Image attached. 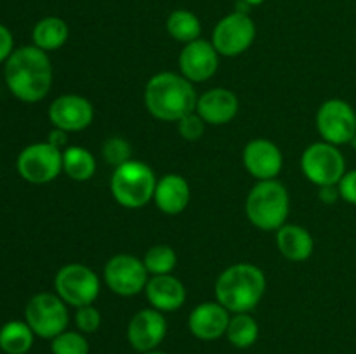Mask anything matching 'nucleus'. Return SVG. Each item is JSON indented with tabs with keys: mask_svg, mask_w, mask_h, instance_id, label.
<instances>
[{
	"mask_svg": "<svg viewBox=\"0 0 356 354\" xmlns=\"http://www.w3.org/2000/svg\"><path fill=\"white\" fill-rule=\"evenodd\" d=\"M242 2H245L247 6H250V7H256V6H261L264 0H242Z\"/></svg>",
	"mask_w": 356,
	"mask_h": 354,
	"instance_id": "c9c22d12",
	"label": "nucleus"
},
{
	"mask_svg": "<svg viewBox=\"0 0 356 354\" xmlns=\"http://www.w3.org/2000/svg\"><path fill=\"white\" fill-rule=\"evenodd\" d=\"M316 128L325 142L350 144L356 137V111L343 99L325 101L316 113Z\"/></svg>",
	"mask_w": 356,
	"mask_h": 354,
	"instance_id": "9d476101",
	"label": "nucleus"
},
{
	"mask_svg": "<svg viewBox=\"0 0 356 354\" xmlns=\"http://www.w3.org/2000/svg\"><path fill=\"white\" fill-rule=\"evenodd\" d=\"M131 156H132V146L127 139L115 135V137H110L104 141L103 158L104 162L113 165L115 169L124 165V163L129 162V160H132Z\"/></svg>",
	"mask_w": 356,
	"mask_h": 354,
	"instance_id": "c85d7f7f",
	"label": "nucleus"
},
{
	"mask_svg": "<svg viewBox=\"0 0 356 354\" xmlns=\"http://www.w3.org/2000/svg\"><path fill=\"white\" fill-rule=\"evenodd\" d=\"M243 167L257 180H270L280 174L284 156L280 148L268 139H254L243 148Z\"/></svg>",
	"mask_w": 356,
	"mask_h": 354,
	"instance_id": "dca6fc26",
	"label": "nucleus"
},
{
	"mask_svg": "<svg viewBox=\"0 0 356 354\" xmlns=\"http://www.w3.org/2000/svg\"><path fill=\"white\" fill-rule=\"evenodd\" d=\"M238 97L235 92L222 87L207 90L202 94L197 101V113L200 115L209 125H225L229 124L238 113Z\"/></svg>",
	"mask_w": 356,
	"mask_h": 354,
	"instance_id": "a211bd4d",
	"label": "nucleus"
},
{
	"mask_svg": "<svg viewBox=\"0 0 356 354\" xmlns=\"http://www.w3.org/2000/svg\"><path fill=\"white\" fill-rule=\"evenodd\" d=\"M47 142H51L52 146H56V148H65L66 142H68V132L61 130V128H54V130L49 134V139Z\"/></svg>",
	"mask_w": 356,
	"mask_h": 354,
	"instance_id": "f704fd0d",
	"label": "nucleus"
},
{
	"mask_svg": "<svg viewBox=\"0 0 356 354\" xmlns=\"http://www.w3.org/2000/svg\"><path fill=\"white\" fill-rule=\"evenodd\" d=\"M145 294L153 309L160 312H172L186 301V288L183 281L172 274H156L146 283Z\"/></svg>",
	"mask_w": 356,
	"mask_h": 354,
	"instance_id": "6ab92c4d",
	"label": "nucleus"
},
{
	"mask_svg": "<svg viewBox=\"0 0 356 354\" xmlns=\"http://www.w3.org/2000/svg\"><path fill=\"white\" fill-rule=\"evenodd\" d=\"M214 292L216 301L229 312H250L266 292V276L254 264H233L219 274Z\"/></svg>",
	"mask_w": 356,
	"mask_h": 354,
	"instance_id": "7ed1b4c3",
	"label": "nucleus"
},
{
	"mask_svg": "<svg viewBox=\"0 0 356 354\" xmlns=\"http://www.w3.org/2000/svg\"><path fill=\"white\" fill-rule=\"evenodd\" d=\"M49 120L54 128L65 132H80L94 120V108L89 99L79 94H65L52 101L49 106Z\"/></svg>",
	"mask_w": 356,
	"mask_h": 354,
	"instance_id": "4468645a",
	"label": "nucleus"
},
{
	"mask_svg": "<svg viewBox=\"0 0 356 354\" xmlns=\"http://www.w3.org/2000/svg\"><path fill=\"white\" fill-rule=\"evenodd\" d=\"M350 144H351V146H353V148H356V137L353 139V141H351V142H350Z\"/></svg>",
	"mask_w": 356,
	"mask_h": 354,
	"instance_id": "4c0bfd02",
	"label": "nucleus"
},
{
	"mask_svg": "<svg viewBox=\"0 0 356 354\" xmlns=\"http://www.w3.org/2000/svg\"><path fill=\"white\" fill-rule=\"evenodd\" d=\"M111 194L125 208H141L155 196L156 177L152 167L139 160H129L111 176Z\"/></svg>",
	"mask_w": 356,
	"mask_h": 354,
	"instance_id": "39448f33",
	"label": "nucleus"
},
{
	"mask_svg": "<svg viewBox=\"0 0 356 354\" xmlns=\"http://www.w3.org/2000/svg\"><path fill=\"white\" fill-rule=\"evenodd\" d=\"M145 354H167V353H162V351H149V353H145Z\"/></svg>",
	"mask_w": 356,
	"mask_h": 354,
	"instance_id": "e433bc0d",
	"label": "nucleus"
},
{
	"mask_svg": "<svg viewBox=\"0 0 356 354\" xmlns=\"http://www.w3.org/2000/svg\"><path fill=\"white\" fill-rule=\"evenodd\" d=\"M226 339L236 349H249L259 339V325L249 312H238L229 318Z\"/></svg>",
	"mask_w": 356,
	"mask_h": 354,
	"instance_id": "393cba45",
	"label": "nucleus"
},
{
	"mask_svg": "<svg viewBox=\"0 0 356 354\" xmlns=\"http://www.w3.org/2000/svg\"><path fill=\"white\" fill-rule=\"evenodd\" d=\"M89 342L82 332L65 330L51 340L52 354H89Z\"/></svg>",
	"mask_w": 356,
	"mask_h": 354,
	"instance_id": "cd10ccee",
	"label": "nucleus"
},
{
	"mask_svg": "<svg viewBox=\"0 0 356 354\" xmlns=\"http://www.w3.org/2000/svg\"><path fill=\"white\" fill-rule=\"evenodd\" d=\"M143 262H145L148 273L153 274V276H156V274H170L174 267L177 266L176 250L169 245H155L146 252Z\"/></svg>",
	"mask_w": 356,
	"mask_h": 354,
	"instance_id": "bb28decb",
	"label": "nucleus"
},
{
	"mask_svg": "<svg viewBox=\"0 0 356 354\" xmlns=\"http://www.w3.org/2000/svg\"><path fill=\"white\" fill-rule=\"evenodd\" d=\"M167 335V319L156 309H141L132 316L127 326V340L138 353L155 351Z\"/></svg>",
	"mask_w": 356,
	"mask_h": 354,
	"instance_id": "ddd939ff",
	"label": "nucleus"
},
{
	"mask_svg": "<svg viewBox=\"0 0 356 354\" xmlns=\"http://www.w3.org/2000/svg\"><path fill=\"white\" fill-rule=\"evenodd\" d=\"M301 169L318 187L337 186L346 174V160L337 146L325 141L313 142L302 153Z\"/></svg>",
	"mask_w": 356,
	"mask_h": 354,
	"instance_id": "0eeeda50",
	"label": "nucleus"
},
{
	"mask_svg": "<svg viewBox=\"0 0 356 354\" xmlns=\"http://www.w3.org/2000/svg\"><path fill=\"white\" fill-rule=\"evenodd\" d=\"M205 125L207 124H205V120L197 113V111L186 115V117H183L179 121H177V128H179L181 137H183L184 141H190V142L198 141V139L204 135Z\"/></svg>",
	"mask_w": 356,
	"mask_h": 354,
	"instance_id": "c756f323",
	"label": "nucleus"
},
{
	"mask_svg": "<svg viewBox=\"0 0 356 354\" xmlns=\"http://www.w3.org/2000/svg\"><path fill=\"white\" fill-rule=\"evenodd\" d=\"M14 52V38L9 28L0 24V62L7 61Z\"/></svg>",
	"mask_w": 356,
	"mask_h": 354,
	"instance_id": "473e14b6",
	"label": "nucleus"
},
{
	"mask_svg": "<svg viewBox=\"0 0 356 354\" xmlns=\"http://www.w3.org/2000/svg\"><path fill=\"white\" fill-rule=\"evenodd\" d=\"M54 287L56 294L73 307L92 304L101 290L97 274L83 264L63 266L56 274Z\"/></svg>",
	"mask_w": 356,
	"mask_h": 354,
	"instance_id": "6e6552de",
	"label": "nucleus"
},
{
	"mask_svg": "<svg viewBox=\"0 0 356 354\" xmlns=\"http://www.w3.org/2000/svg\"><path fill=\"white\" fill-rule=\"evenodd\" d=\"M70 37V28L65 19L58 16H47L44 19L38 21L33 28V38L35 47L42 49V51H58L66 44Z\"/></svg>",
	"mask_w": 356,
	"mask_h": 354,
	"instance_id": "4be33fe9",
	"label": "nucleus"
},
{
	"mask_svg": "<svg viewBox=\"0 0 356 354\" xmlns=\"http://www.w3.org/2000/svg\"><path fill=\"white\" fill-rule=\"evenodd\" d=\"M191 198V189L188 180L179 174H167L156 180L155 200L156 207L167 215H177L188 207Z\"/></svg>",
	"mask_w": 356,
	"mask_h": 354,
	"instance_id": "aec40b11",
	"label": "nucleus"
},
{
	"mask_svg": "<svg viewBox=\"0 0 356 354\" xmlns=\"http://www.w3.org/2000/svg\"><path fill=\"white\" fill-rule=\"evenodd\" d=\"M63 170L70 179L76 183H86L96 174V160L89 149L82 146H68L63 151Z\"/></svg>",
	"mask_w": 356,
	"mask_h": 354,
	"instance_id": "5701e85b",
	"label": "nucleus"
},
{
	"mask_svg": "<svg viewBox=\"0 0 356 354\" xmlns=\"http://www.w3.org/2000/svg\"><path fill=\"white\" fill-rule=\"evenodd\" d=\"M193 83L172 71L153 75L145 87V106L152 117L162 121H179L197 110Z\"/></svg>",
	"mask_w": 356,
	"mask_h": 354,
	"instance_id": "f03ea898",
	"label": "nucleus"
},
{
	"mask_svg": "<svg viewBox=\"0 0 356 354\" xmlns=\"http://www.w3.org/2000/svg\"><path fill=\"white\" fill-rule=\"evenodd\" d=\"M165 28L174 40L181 42L184 45L198 40L202 33L200 19L191 10L186 9H177L170 12L169 17H167Z\"/></svg>",
	"mask_w": 356,
	"mask_h": 354,
	"instance_id": "a878e982",
	"label": "nucleus"
},
{
	"mask_svg": "<svg viewBox=\"0 0 356 354\" xmlns=\"http://www.w3.org/2000/svg\"><path fill=\"white\" fill-rule=\"evenodd\" d=\"M229 318L232 316H229L228 309L222 307L218 301L202 302L190 312L188 328L198 340L212 342V340H218L226 335Z\"/></svg>",
	"mask_w": 356,
	"mask_h": 354,
	"instance_id": "f3484780",
	"label": "nucleus"
},
{
	"mask_svg": "<svg viewBox=\"0 0 356 354\" xmlns=\"http://www.w3.org/2000/svg\"><path fill=\"white\" fill-rule=\"evenodd\" d=\"M35 333L26 321L14 319L0 328V349L6 354H28Z\"/></svg>",
	"mask_w": 356,
	"mask_h": 354,
	"instance_id": "b1692460",
	"label": "nucleus"
},
{
	"mask_svg": "<svg viewBox=\"0 0 356 354\" xmlns=\"http://www.w3.org/2000/svg\"><path fill=\"white\" fill-rule=\"evenodd\" d=\"M318 198H320V201L325 205L336 203V201L341 198L339 187L337 186H322L318 191Z\"/></svg>",
	"mask_w": 356,
	"mask_h": 354,
	"instance_id": "72a5a7b5",
	"label": "nucleus"
},
{
	"mask_svg": "<svg viewBox=\"0 0 356 354\" xmlns=\"http://www.w3.org/2000/svg\"><path fill=\"white\" fill-rule=\"evenodd\" d=\"M341 198L348 203L356 205V170H350L343 176V179L337 184Z\"/></svg>",
	"mask_w": 356,
	"mask_h": 354,
	"instance_id": "2f4dec72",
	"label": "nucleus"
},
{
	"mask_svg": "<svg viewBox=\"0 0 356 354\" xmlns=\"http://www.w3.org/2000/svg\"><path fill=\"white\" fill-rule=\"evenodd\" d=\"M24 318L35 335L49 340L65 332L70 323L66 302L58 294L49 292H42L30 298L24 309Z\"/></svg>",
	"mask_w": 356,
	"mask_h": 354,
	"instance_id": "423d86ee",
	"label": "nucleus"
},
{
	"mask_svg": "<svg viewBox=\"0 0 356 354\" xmlns=\"http://www.w3.org/2000/svg\"><path fill=\"white\" fill-rule=\"evenodd\" d=\"M256 38V24L249 14L235 12L222 17L212 31V45L219 56L235 58L243 54Z\"/></svg>",
	"mask_w": 356,
	"mask_h": 354,
	"instance_id": "9b49d317",
	"label": "nucleus"
},
{
	"mask_svg": "<svg viewBox=\"0 0 356 354\" xmlns=\"http://www.w3.org/2000/svg\"><path fill=\"white\" fill-rule=\"evenodd\" d=\"M219 66V52L212 42L198 40L184 45L179 54L181 75L191 83H200L216 75Z\"/></svg>",
	"mask_w": 356,
	"mask_h": 354,
	"instance_id": "2eb2a0df",
	"label": "nucleus"
},
{
	"mask_svg": "<svg viewBox=\"0 0 356 354\" xmlns=\"http://www.w3.org/2000/svg\"><path fill=\"white\" fill-rule=\"evenodd\" d=\"M7 87L23 103H38L52 85V65L47 52L35 45L16 49L6 61Z\"/></svg>",
	"mask_w": 356,
	"mask_h": 354,
	"instance_id": "f257e3e1",
	"label": "nucleus"
},
{
	"mask_svg": "<svg viewBox=\"0 0 356 354\" xmlns=\"http://www.w3.org/2000/svg\"><path fill=\"white\" fill-rule=\"evenodd\" d=\"M277 246L287 260L302 262L312 257L315 242L308 229L298 224H284L277 231Z\"/></svg>",
	"mask_w": 356,
	"mask_h": 354,
	"instance_id": "412c9836",
	"label": "nucleus"
},
{
	"mask_svg": "<svg viewBox=\"0 0 356 354\" xmlns=\"http://www.w3.org/2000/svg\"><path fill=\"white\" fill-rule=\"evenodd\" d=\"M75 325L76 328H79V332H82L83 335H86V333L97 332L101 326V312L97 311L92 304L76 307Z\"/></svg>",
	"mask_w": 356,
	"mask_h": 354,
	"instance_id": "7c9ffc66",
	"label": "nucleus"
},
{
	"mask_svg": "<svg viewBox=\"0 0 356 354\" xmlns=\"http://www.w3.org/2000/svg\"><path fill=\"white\" fill-rule=\"evenodd\" d=\"M63 170V151L51 142L26 146L17 156V172L31 184H47Z\"/></svg>",
	"mask_w": 356,
	"mask_h": 354,
	"instance_id": "1a4fd4ad",
	"label": "nucleus"
},
{
	"mask_svg": "<svg viewBox=\"0 0 356 354\" xmlns=\"http://www.w3.org/2000/svg\"><path fill=\"white\" fill-rule=\"evenodd\" d=\"M291 210L289 191L280 180H259L245 201V214L256 228L278 231L285 224Z\"/></svg>",
	"mask_w": 356,
	"mask_h": 354,
	"instance_id": "20e7f679",
	"label": "nucleus"
},
{
	"mask_svg": "<svg viewBox=\"0 0 356 354\" xmlns=\"http://www.w3.org/2000/svg\"><path fill=\"white\" fill-rule=\"evenodd\" d=\"M104 281L111 292L122 297H132L146 288L149 273L145 262L131 253H118L104 266Z\"/></svg>",
	"mask_w": 356,
	"mask_h": 354,
	"instance_id": "f8f14e48",
	"label": "nucleus"
}]
</instances>
